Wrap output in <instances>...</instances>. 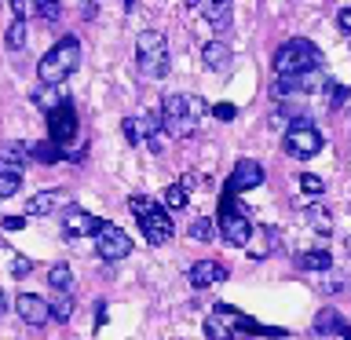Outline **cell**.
I'll list each match as a JSON object with an SVG mask.
<instances>
[{"label": "cell", "instance_id": "9", "mask_svg": "<svg viewBox=\"0 0 351 340\" xmlns=\"http://www.w3.org/2000/svg\"><path fill=\"white\" fill-rule=\"evenodd\" d=\"M48 136L55 147H70L73 136H77V114H73V103H62L59 110L48 114Z\"/></svg>", "mask_w": 351, "mask_h": 340}, {"label": "cell", "instance_id": "35", "mask_svg": "<svg viewBox=\"0 0 351 340\" xmlns=\"http://www.w3.org/2000/svg\"><path fill=\"white\" fill-rule=\"evenodd\" d=\"M33 11H37L40 19H48V22H55L62 15V4H33Z\"/></svg>", "mask_w": 351, "mask_h": 340}, {"label": "cell", "instance_id": "12", "mask_svg": "<svg viewBox=\"0 0 351 340\" xmlns=\"http://www.w3.org/2000/svg\"><path fill=\"white\" fill-rule=\"evenodd\" d=\"M15 311H19L22 322L44 326V322L51 318V304L44 300V296H37V293H19V296H15Z\"/></svg>", "mask_w": 351, "mask_h": 340}, {"label": "cell", "instance_id": "32", "mask_svg": "<svg viewBox=\"0 0 351 340\" xmlns=\"http://www.w3.org/2000/svg\"><path fill=\"white\" fill-rule=\"evenodd\" d=\"M326 84H329V106H333V110L344 106V103H348V88L337 84V81H326Z\"/></svg>", "mask_w": 351, "mask_h": 340}, {"label": "cell", "instance_id": "28", "mask_svg": "<svg viewBox=\"0 0 351 340\" xmlns=\"http://www.w3.org/2000/svg\"><path fill=\"white\" fill-rule=\"evenodd\" d=\"M307 219L315 223L318 234H333V219H329V212H326L322 205H311V212H307Z\"/></svg>", "mask_w": 351, "mask_h": 340}, {"label": "cell", "instance_id": "5", "mask_svg": "<svg viewBox=\"0 0 351 340\" xmlns=\"http://www.w3.org/2000/svg\"><path fill=\"white\" fill-rule=\"evenodd\" d=\"M285 154L289 158H296V161H307V158H315L318 150H322V136H318V128L311 125L307 117H296L293 125H289V132H285Z\"/></svg>", "mask_w": 351, "mask_h": 340}, {"label": "cell", "instance_id": "34", "mask_svg": "<svg viewBox=\"0 0 351 340\" xmlns=\"http://www.w3.org/2000/svg\"><path fill=\"white\" fill-rule=\"evenodd\" d=\"M213 117H216V121H234V117H238V106H234V103H216V106H213Z\"/></svg>", "mask_w": 351, "mask_h": 340}, {"label": "cell", "instance_id": "40", "mask_svg": "<svg viewBox=\"0 0 351 340\" xmlns=\"http://www.w3.org/2000/svg\"><path fill=\"white\" fill-rule=\"evenodd\" d=\"M180 186H183V191H194V186H197V180H194V175H183V180H180Z\"/></svg>", "mask_w": 351, "mask_h": 340}, {"label": "cell", "instance_id": "18", "mask_svg": "<svg viewBox=\"0 0 351 340\" xmlns=\"http://www.w3.org/2000/svg\"><path fill=\"white\" fill-rule=\"evenodd\" d=\"M186 8L202 11L208 26H216V29H230V4H216V0H202V4H186Z\"/></svg>", "mask_w": 351, "mask_h": 340}, {"label": "cell", "instance_id": "30", "mask_svg": "<svg viewBox=\"0 0 351 340\" xmlns=\"http://www.w3.org/2000/svg\"><path fill=\"white\" fill-rule=\"evenodd\" d=\"M205 337L208 340H234L230 329H227V322H219V318H205Z\"/></svg>", "mask_w": 351, "mask_h": 340}, {"label": "cell", "instance_id": "39", "mask_svg": "<svg viewBox=\"0 0 351 340\" xmlns=\"http://www.w3.org/2000/svg\"><path fill=\"white\" fill-rule=\"evenodd\" d=\"M26 11H33L29 4H11V15H15V19H26Z\"/></svg>", "mask_w": 351, "mask_h": 340}, {"label": "cell", "instance_id": "4", "mask_svg": "<svg viewBox=\"0 0 351 340\" xmlns=\"http://www.w3.org/2000/svg\"><path fill=\"white\" fill-rule=\"evenodd\" d=\"M136 51H139V70L147 77L169 73V40H165L161 29H143L136 37Z\"/></svg>", "mask_w": 351, "mask_h": 340}, {"label": "cell", "instance_id": "15", "mask_svg": "<svg viewBox=\"0 0 351 340\" xmlns=\"http://www.w3.org/2000/svg\"><path fill=\"white\" fill-rule=\"evenodd\" d=\"M186 278H191L194 289H205V285H216L227 278V267H219L216 260H197L191 271H186Z\"/></svg>", "mask_w": 351, "mask_h": 340}, {"label": "cell", "instance_id": "36", "mask_svg": "<svg viewBox=\"0 0 351 340\" xmlns=\"http://www.w3.org/2000/svg\"><path fill=\"white\" fill-rule=\"evenodd\" d=\"M22 186V180H15V175H0V197H11Z\"/></svg>", "mask_w": 351, "mask_h": 340}, {"label": "cell", "instance_id": "27", "mask_svg": "<svg viewBox=\"0 0 351 340\" xmlns=\"http://www.w3.org/2000/svg\"><path fill=\"white\" fill-rule=\"evenodd\" d=\"M300 267H307V271H329V267H333V256H329V252H322V249L304 252V256H300Z\"/></svg>", "mask_w": 351, "mask_h": 340}, {"label": "cell", "instance_id": "16", "mask_svg": "<svg viewBox=\"0 0 351 340\" xmlns=\"http://www.w3.org/2000/svg\"><path fill=\"white\" fill-rule=\"evenodd\" d=\"M66 197H70L66 191H40V194H33L26 202V216H51Z\"/></svg>", "mask_w": 351, "mask_h": 340}, {"label": "cell", "instance_id": "33", "mask_svg": "<svg viewBox=\"0 0 351 340\" xmlns=\"http://www.w3.org/2000/svg\"><path fill=\"white\" fill-rule=\"evenodd\" d=\"M29 271H33V260H26L22 252H15V256H11V274H15V278H26Z\"/></svg>", "mask_w": 351, "mask_h": 340}, {"label": "cell", "instance_id": "37", "mask_svg": "<svg viewBox=\"0 0 351 340\" xmlns=\"http://www.w3.org/2000/svg\"><path fill=\"white\" fill-rule=\"evenodd\" d=\"M337 26H340V33H348V37H351V8L337 11Z\"/></svg>", "mask_w": 351, "mask_h": 340}, {"label": "cell", "instance_id": "14", "mask_svg": "<svg viewBox=\"0 0 351 340\" xmlns=\"http://www.w3.org/2000/svg\"><path fill=\"white\" fill-rule=\"evenodd\" d=\"M139 227H143V234H147L150 245H165V241L172 238V230H176L165 208H158V212H150L147 219H139Z\"/></svg>", "mask_w": 351, "mask_h": 340}, {"label": "cell", "instance_id": "13", "mask_svg": "<svg viewBox=\"0 0 351 340\" xmlns=\"http://www.w3.org/2000/svg\"><path fill=\"white\" fill-rule=\"evenodd\" d=\"M26 161H29L26 143H0V175H15V180H22Z\"/></svg>", "mask_w": 351, "mask_h": 340}, {"label": "cell", "instance_id": "8", "mask_svg": "<svg viewBox=\"0 0 351 340\" xmlns=\"http://www.w3.org/2000/svg\"><path fill=\"white\" fill-rule=\"evenodd\" d=\"M95 252H99V260L117 263V260H125L132 252V238L117 223H106L103 230H99V238H95Z\"/></svg>", "mask_w": 351, "mask_h": 340}, {"label": "cell", "instance_id": "11", "mask_svg": "<svg viewBox=\"0 0 351 340\" xmlns=\"http://www.w3.org/2000/svg\"><path fill=\"white\" fill-rule=\"evenodd\" d=\"M106 223L99 216H92V212H84V208H77V205H70L62 212V230L70 238H84V234H92V238H99V230H103Z\"/></svg>", "mask_w": 351, "mask_h": 340}, {"label": "cell", "instance_id": "1", "mask_svg": "<svg viewBox=\"0 0 351 340\" xmlns=\"http://www.w3.org/2000/svg\"><path fill=\"white\" fill-rule=\"evenodd\" d=\"M318 66H322V55H318V48H315L311 40H304V37L285 40L282 48L274 51V73H278V77H289V81L315 73Z\"/></svg>", "mask_w": 351, "mask_h": 340}, {"label": "cell", "instance_id": "26", "mask_svg": "<svg viewBox=\"0 0 351 340\" xmlns=\"http://www.w3.org/2000/svg\"><path fill=\"white\" fill-rule=\"evenodd\" d=\"M70 315H73V296L70 293H55L51 318H55V322H70Z\"/></svg>", "mask_w": 351, "mask_h": 340}, {"label": "cell", "instance_id": "29", "mask_svg": "<svg viewBox=\"0 0 351 340\" xmlns=\"http://www.w3.org/2000/svg\"><path fill=\"white\" fill-rule=\"evenodd\" d=\"M191 238L194 241H213L216 238V223H213V219H194V223H191Z\"/></svg>", "mask_w": 351, "mask_h": 340}, {"label": "cell", "instance_id": "38", "mask_svg": "<svg viewBox=\"0 0 351 340\" xmlns=\"http://www.w3.org/2000/svg\"><path fill=\"white\" fill-rule=\"evenodd\" d=\"M0 227H4V230H22V227H26V216H4V219H0Z\"/></svg>", "mask_w": 351, "mask_h": 340}, {"label": "cell", "instance_id": "21", "mask_svg": "<svg viewBox=\"0 0 351 340\" xmlns=\"http://www.w3.org/2000/svg\"><path fill=\"white\" fill-rule=\"evenodd\" d=\"M48 285L55 293H70L73 289V271H70V263H55V267L48 271Z\"/></svg>", "mask_w": 351, "mask_h": 340}, {"label": "cell", "instance_id": "20", "mask_svg": "<svg viewBox=\"0 0 351 340\" xmlns=\"http://www.w3.org/2000/svg\"><path fill=\"white\" fill-rule=\"evenodd\" d=\"M33 103H37V106L44 110V114H51V110H59V106L66 103V99H62V92H59V88H48V84H40L37 92H33Z\"/></svg>", "mask_w": 351, "mask_h": 340}, {"label": "cell", "instance_id": "23", "mask_svg": "<svg viewBox=\"0 0 351 340\" xmlns=\"http://www.w3.org/2000/svg\"><path fill=\"white\" fill-rule=\"evenodd\" d=\"M29 158H33V161L51 165V161H59V158H62V147H55L51 139H48V143H33V147H29Z\"/></svg>", "mask_w": 351, "mask_h": 340}, {"label": "cell", "instance_id": "2", "mask_svg": "<svg viewBox=\"0 0 351 340\" xmlns=\"http://www.w3.org/2000/svg\"><path fill=\"white\" fill-rule=\"evenodd\" d=\"M205 114V99L202 95H169L161 106V125L169 136L183 139L197 128V121Z\"/></svg>", "mask_w": 351, "mask_h": 340}, {"label": "cell", "instance_id": "17", "mask_svg": "<svg viewBox=\"0 0 351 340\" xmlns=\"http://www.w3.org/2000/svg\"><path fill=\"white\" fill-rule=\"evenodd\" d=\"M315 333H322V337H348L351 329L344 322V315H337L333 307H322L318 318H315Z\"/></svg>", "mask_w": 351, "mask_h": 340}, {"label": "cell", "instance_id": "3", "mask_svg": "<svg viewBox=\"0 0 351 340\" xmlns=\"http://www.w3.org/2000/svg\"><path fill=\"white\" fill-rule=\"evenodd\" d=\"M77 66H81V40H77V37H62V40L37 62V77H40V84L59 88L66 77L77 70Z\"/></svg>", "mask_w": 351, "mask_h": 340}, {"label": "cell", "instance_id": "25", "mask_svg": "<svg viewBox=\"0 0 351 340\" xmlns=\"http://www.w3.org/2000/svg\"><path fill=\"white\" fill-rule=\"evenodd\" d=\"M128 208H132V216H136V219H147L150 212H158V208H161V202H154V197H147V194H136V197H128Z\"/></svg>", "mask_w": 351, "mask_h": 340}, {"label": "cell", "instance_id": "22", "mask_svg": "<svg viewBox=\"0 0 351 340\" xmlns=\"http://www.w3.org/2000/svg\"><path fill=\"white\" fill-rule=\"evenodd\" d=\"M4 44H8L11 51H22V48H26V19H15V22H11L8 33H4Z\"/></svg>", "mask_w": 351, "mask_h": 340}, {"label": "cell", "instance_id": "24", "mask_svg": "<svg viewBox=\"0 0 351 340\" xmlns=\"http://www.w3.org/2000/svg\"><path fill=\"white\" fill-rule=\"evenodd\" d=\"M183 205H186V191H183L180 183H172L169 191L161 194V208H165V212H180Z\"/></svg>", "mask_w": 351, "mask_h": 340}, {"label": "cell", "instance_id": "31", "mask_svg": "<svg viewBox=\"0 0 351 340\" xmlns=\"http://www.w3.org/2000/svg\"><path fill=\"white\" fill-rule=\"evenodd\" d=\"M300 191H304V194H311V197H318V194L326 191V183L318 180V175H311V172H304V175H300Z\"/></svg>", "mask_w": 351, "mask_h": 340}, {"label": "cell", "instance_id": "41", "mask_svg": "<svg viewBox=\"0 0 351 340\" xmlns=\"http://www.w3.org/2000/svg\"><path fill=\"white\" fill-rule=\"evenodd\" d=\"M8 311V300H4V289H0V315Z\"/></svg>", "mask_w": 351, "mask_h": 340}, {"label": "cell", "instance_id": "10", "mask_svg": "<svg viewBox=\"0 0 351 340\" xmlns=\"http://www.w3.org/2000/svg\"><path fill=\"white\" fill-rule=\"evenodd\" d=\"M260 183H263V165L241 158V161L234 165V172H230V180H227V197L245 194V191H256Z\"/></svg>", "mask_w": 351, "mask_h": 340}, {"label": "cell", "instance_id": "42", "mask_svg": "<svg viewBox=\"0 0 351 340\" xmlns=\"http://www.w3.org/2000/svg\"><path fill=\"white\" fill-rule=\"evenodd\" d=\"M344 340H351V333H348V337H344Z\"/></svg>", "mask_w": 351, "mask_h": 340}, {"label": "cell", "instance_id": "19", "mask_svg": "<svg viewBox=\"0 0 351 340\" xmlns=\"http://www.w3.org/2000/svg\"><path fill=\"white\" fill-rule=\"evenodd\" d=\"M202 62L208 66V70H227V66H230L227 44H223V40H208L205 48H202Z\"/></svg>", "mask_w": 351, "mask_h": 340}, {"label": "cell", "instance_id": "7", "mask_svg": "<svg viewBox=\"0 0 351 340\" xmlns=\"http://www.w3.org/2000/svg\"><path fill=\"white\" fill-rule=\"evenodd\" d=\"M161 117L158 114H136V117H125L121 121V132H125V139L136 147V143H147L154 154H161Z\"/></svg>", "mask_w": 351, "mask_h": 340}, {"label": "cell", "instance_id": "6", "mask_svg": "<svg viewBox=\"0 0 351 340\" xmlns=\"http://www.w3.org/2000/svg\"><path fill=\"white\" fill-rule=\"evenodd\" d=\"M252 234H256V230H252V219L234 205V197H223V212H219V238H223L227 245H249Z\"/></svg>", "mask_w": 351, "mask_h": 340}]
</instances>
